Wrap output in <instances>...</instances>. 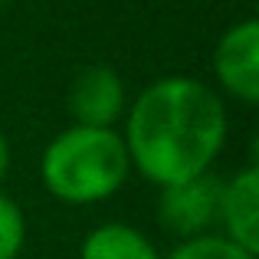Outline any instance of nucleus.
<instances>
[{
	"label": "nucleus",
	"instance_id": "nucleus-1",
	"mask_svg": "<svg viewBox=\"0 0 259 259\" xmlns=\"http://www.w3.org/2000/svg\"><path fill=\"white\" fill-rule=\"evenodd\" d=\"M227 138V112L213 89L190 76L158 79L128 112V161L148 181L171 187L207 174Z\"/></svg>",
	"mask_w": 259,
	"mask_h": 259
},
{
	"label": "nucleus",
	"instance_id": "nucleus-2",
	"mask_svg": "<svg viewBox=\"0 0 259 259\" xmlns=\"http://www.w3.org/2000/svg\"><path fill=\"white\" fill-rule=\"evenodd\" d=\"M125 138L112 128L72 125L43 151V184L66 203H95L112 197L128 177Z\"/></svg>",
	"mask_w": 259,
	"mask_h": 259
},
{
	"label": "nucleus",
	"instance_id": "nucleus-3",
	"mask_svg": "<svg viewBox=\"0 0 259 259\" xmlns=\"http://www.w3.org/2000/svg\"><path fill=\"white\" fill-rule=\"evenodd\" d=\"M213 69L220 85L243 105L259 102V23L253 17L230 26L213 53Z\"/></svg>",
	"mask_w": 259,
	"mask_h": 259
},
{
	"label": "nucleus",
	"instance_id": "nucleus-4",
	"mask_svg": "<svg viewBox=\"0 0 259 259\" xmlns=\"http://www.w3.org/2000/svg\"><path fill=\"white\" fill-rule=\"evenodd\" d=\"M223 181L213 174H197L190 181L161 190V223L177 236H200L220 213Z\"/></svg>",
	"mask_w": 259,
	"mask_h": 259
},
{
	"label": "nucleus",
	"instance_id": "nucleus-5",
	"mask_svg": "<svg viewBox=\"0 0 259 259\" xmlns=\"http://www.w3.org/2000/svg\"><path fill=\"white\" fill-rule=\"evenodd\" d=\"M69 112L76 125L112 128V121L125 112V85H121L118 72L108 66L82 69L69 89Z\"/></svg>",
	"mask_w": 259,
	"mask_h": 259
},
{
	"label": "nucleus",
	"instance_id": "nucleus-6",
	"mask_svg": "<svg viewBox=\"0 0 259 259\" xmlns=\"http://www.w3.org/2000/svg\"><path fill=\"white\" fill-rule=\"evenodd\" d=\"M217 220H223L230 243L249 249V253L259 249V171L256 167H246V171L233 174V181L223 184Z\"/></svg>",
	"mask_w": 259,
	"mask_h": 259
},
{
	"label": "nucleus",
	"instance_id": "nucleus-7",
	"mask_svg": "<svg viewBox=\"0 0 259 259\" xmlns=\"http://www.w3.org/2000/svg\"><path fill=\"white\" fill-rule=\"evenodd\" d=\"M82 259H161L145 233L125 223H102L82 243Z\"/></svg>",
	"mask_w": 259,
	"mask_h": 259
},
{
	"label": "nucleus",
	"instance_id": "nucleus-8",
	"mask_svg": "<svg viewBox=\"0 0 259 259\" xmlns=\"http://www.w3.org/2000/svg\"><path fill=\"white\" fill-rule=\"evenodd\" d=\"M167 259H256V253L230 243L227 236H194L181 243Z\"/></svg>",
	"mask_w": 259,
	"mask_h": 259
},
{
	"label": "nucleus",
	"instance_id": "nucleus-9",
	"mask_svg": "<svg viewBox=\"0 0 259 259\" xmlns=\"http://www.w3.org/2000/svg\"><path fill=\"white\" fill-rule=\"evenodd\" d=\"M23 236L26 223L20 207L7 194H0V259H17V253L23 249Z\"/></svg>",
	"mask_w": 259,
	"mask_h": 259
},
{
	"label": "nucleus",
	"instance_id": "nucleus-10",
	"mask_svg": "<svg viewBox=\"0 0 259 259\" xmlns=\"http://www.w3.org/2000/svg\"><path fill=\"white\" fill-rule=\"evenodd\" d=\"M7 167H10V148H7V138H4V132H0V181H4Z\"/></svg>",
	"mask_w": 259,
	"mask_h": 259
},
{
	"label": "nucleus",
	"instance_id": "nucleus-11",
	"mask_svg": "<svg viewBox=\"0 0 259 259\" xmlns=\"http://www.w3.org/2000/svg\"><path fill=\"white\" fill-rule=\"evenodd\" d=\"M0 7H4V0H0Z\"/></svg>",
	"mask_w": 259,
	"mask_h": 259
}]
</instances>
